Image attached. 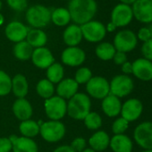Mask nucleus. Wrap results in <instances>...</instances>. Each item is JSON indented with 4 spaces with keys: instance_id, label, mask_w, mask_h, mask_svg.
I'll return each instance as SVG.
<instances>
[{
    "instance_id": "obj_49",
    "label": "nucleus",
    "mask_w": 152,
    "mask_h": 152,
    "mask_svg": "<svg viewBox=\"0 0 152 152\" xmlns=\"http://www.w3.org/2000/svg\"><path fill=\"white\" fill-rule=\"evenodd\" d=\"M83 152H96V151H95V150H93L92 148H85V149H84Z\"/></svg>"
},
{
    "instance_id": "obj_26",
    "label": "nucleus",
    "mask_w": 152,
    "mask_h": 152,
    "mask_svg": "<svg viewBox=\"0 0 152 152\" xmlns=\"http://www.w3.org/2000/svg\"><path fill=\"white\" fill-rule=\"evenodd\" d=\"M26 41L32 48H42L46 45L48 41V37L43 31L39 29H32L29 30L26 37Z\"/></svg>"
},
{
    "instance_id": "obj_33",
    "label": "nucleus",
    "mask_w": 152,
    "mask_h": 152,
    "mask_svg": "<svg viewBox=\"0 0 152 152\" xmlns=\"http://www.w3.org/2000/svg\"><path fill=\"white\" fill-rule=\"evenodd\" d=\"M85 126L90 130H98L102 125L101 116L96 112H90L83 119Z\"/></svg>"
},
{
    "instance_id": "obj_15",
    "label": "nucleus",
    "mask_w": 152,
    "mask_h": 152,
    "mask_svg": "<svg viewBox=\"0 0 152 152\" xmlns=\"http://www.w3.org/2000/svg\"><path fill=\"white\" fill-rule=\"evenodd\" d=\"M132 64V73L143 82L152 80V62L145 58H138Z\"/></svg>"
},
{
    "instance_id": "obj_16",
    "label": "nucleus",
    "mask_w": 152,
    "mask_h": 152,
    "mask_svg": "<svg viewBox=\"0 0 152 152\" xmlns=\"http://www.w3.org/2000/svg\"><path fill=\"white\" fill-rule=\"evenodd\" d=\"M31 60L34 65L40 69H48L55 63V58L51 51L45 47L35 48L32 52Z\"/></svg>"
},
{
    "instance_id": "obj_38",
    "label": "nucleus",
    "mask_w": 152,
    "mask_h": 152,
    "mask_svg": "<svg viewBox=\"0 0 152 152\" xmlns=\"http://www.w3.org/2000/svg\"><path fill=\"white\" fill-rule=\"evenodd\" d=\"M141 54L143 58L152 62V39L143 42L141 46Z\"/></svg>"
},
{
    "instance_id": "obj_45",
    "label": "nucleus",
    "mask_w": 152,
    "mask_h": 152,
    "mask_svg": "<svg viewBox=\"0 0 152 152\" xmlns=\"http://www.w3.org/2000/svg\"><path fill=\"white\" fill-rule=\"evenodd\" d=\"M115 29H116V26L113 23H107V25L106 26V30H107V31H108V32H113V31H115Z\"/></svg>"
},
{
    "instance_id": "obj_28",
    "label": "nucleus",
    "mask_w": 152,
    "mask_h": 152,
    "mask_svg": "<svg viewBox=\"0 0 152 152\" xmlns=\"http://www.w3.org/2000/svg\"><path fill=\"white\" fill-rule=\"evenodd\" d=\"M95 52L99 59L103 61H109L113 59L116 50L113 44L109 42H102L98 45Z\"/></svg>"
},
{
    "instance_id": "obj_4",
    "label": "nucleus",
    "mask_w": 152,
    "mask_h": 152,
    "mask_svg": "<svg viewBox=\"0 0 152 152\" xmlns=\"http://www.w3.org/2000/svg\"><path fill=\"white\" fill-rule=\"evenodd\" d=\"M110 93L117 98H124L128 96L134 88L133 81L128 75L119 74L112 79L109 83Z\"/></svg>"
},
{
    "instance_id": "obj_39",
    "label": "nucleus",
    "mask_w": 152,
    "mask_h": 152,
    "mask_svg": "<svg viewBox=\"0 0 152 152\" xmlns=\"http://www.w3.org/2000/svg\"><path fill=\"white\" fill-rule=\"evenodd\" d=\"M70 146L75 152H83L86 148V140L82 137H77L72 141Z\"/></svg>"
},
{
    "instance_id": "obj_7",
    "label": "nucleus",
    "mask_w": 152,
    "mask_h": 152,
    "mask_svg": "<svg viewBox=\"0 0 152 152\" xmlns=\"http://www.w3.org/2000/svg\"><path fill=\"white\" fill-rule=\"evenodd\" d=\"M45 112L48 118L53 121H59L67 113L65 100L58 96H53L45 101Z\"/></svg>"
},
{
    "instance_id": "obj_5",
    "label": "nucleus",
    "mask_w": 152,
    "mask_h": 152,
    "mask_svg": "<svg viewBox=\"0 0 152 152\" xmlns=\"http://www.w3.org/2000/svg\"><path fill=\"white\" fill-rule=\"evenodd\" d=\"M138 44L136 34L131 30H122L114 38V47L116 51L128 53L132 51Z\"/></svg>"
},
{
    "instance_id": "obj_36",
    "label": "nucleus",
    "mask_w": 152,
    "mask_h": 152,
    "mask_svg": "<svg viewBox=\"0 0 152 152\" xmlns=\"http://www.w3.org/2000/svg\"><path fill=\"white\" fill-rule=\"evenodd\" d=\"M129 122L123 117L117 118L112 124V131L115 134H124V132L128 129Z\"/></svg>"
},
{
    "instance_id": "obj_22",
    "label": "nucleus",
    "mask_w": 152,
    "mask_h": 152,
    "mask_svg": "<svg viewBox=\"0 0 152 152\" xmlns=\"http://www.w3.org/2000/svg\"><path fill=\"white\" fill-rule=\"evenodd\" d=\"M13 112L15 115L23 122V121L29 120L31 117L33 111L30 102L23 98V99H18L17 100L15 101L13 105Z\"/></svg>"
},
{
    "instance_id": "obj_8",
    "label": "nucleus",
    "mask_w": 152,
    "mask_h": 152,
    "mask_svg": "<svg viewBox=\"0 0 152 152\" xmlns=\"http://www.w3.org/2000/svg\"><path fill=\"white\" fill-rule=\"evenodd\" d=\"M83 37L89 42L101 41L107 34L106 26L99 21H90L81 25Z\"/></svg>"
},
{
    "instance_id": "obj_9",
    "label": "nucleus",
    "mask_w": 152,
    "mask_h": 152,
    "mask_svg": "<svg viewBox=\"0 0 152 152\" xmlns=\"http://www.w3.org/2000/svg\"><path fill=\"white\" fill-rule=\"evenodd\" d=\"M133 19V14L132 6L119 3L111 12V23H113L116 28L125 27L131 23Z\"/></svg>"
},
{
    "instance_id": "obj_18",
    "label": "nucleus",
    "mask_w": 152,
    "mask_h": 152,
    "mask_svg": "<svg viewBox=\"0 0 152 152\" xmlns=\"http://www.w3.org/2000/svg\"><path fill=\"white\" fill-rule=\"evenodd\" d=\"M101 107L103 112L108 117H115L121 113L122 103L119 98L112 94H108L102 99Z\"/></svg>"
},
{
    "instance_id": "obj_41",
    "label": "nucleus",
    "mask_w": 152,
    "mask_h": 152,
    "mask_svg": "<svg viewBox=\"0 0 152 152\" xmlns=\"http://www.w3.org/2000/svg\"><path fill=\"white\" fill-rule=\"evenodd\" d=\"M13 149V144L9 138H0V152H10Z\"/></svg>"
},
{
    "instance_id": "obj_34",
    "label": "nucleus",
    "mask_w": 152,
    "mask_h": 152,
    "mask_svg": "<svg viewBox=\"0 0 152 152\" xmlns=\"http://www.w3.org/2000/svg\"><path fill=\"white\" fill-rule=\"evenodd\" d=\"M12 91V79L10 76L0 70V96H7Z\"/></svg>"
},
{
    "instance_id": "obj_13",
    "label": "nucleus",
    "mask_w": 152,
    "mask_h": 152,
    "mask_svg": "<svg viewBox=\"0 0 152 152\" xmlns=\"http://www.w3.org/2000/svg\"><path fill=\"white\" fill-rule=\"evenodd\" d=\"M143 106L138 99H130L126 100L121 108V115L129 123L137 120L142 114Z\"/></svg>"
},
{
    "instance_id": "obj_10",
    "label": "nucleus",
    "mask_w": 152,
    "mask_h": 152,
    "mask_svg": "<svg viewBox=\"0 0 152 152\" xmlns=\"http://www.w3.org/2000/svg\"><path fill=\"white\" fill-rule=\"evenodd\" d=\"M86 84V91L88 94L95 99H103L110 93L109 83L106 78L101 76L92 77Z\"/></svg>"
},
{
    "instance_id": "obj_29",
    "label": "nucleus",
    "mask_w": 152,
    "mask_h": 152,
    "mask_svg": "<svg viewBox=\"0 0 152 152\" xmlns=\"http://www.w3.org/2000/svg\"><path fill=\"white\" fill-rule=\"evenodd\" d=\"M19 130L23 137L32 138V137L37 136L39 133L40 126L35 121L29 119L26 121H23L21 123L19 126Z\"/></svg>"
},
{
    "instance_id": "obj_50",
    "label": "nucleus",
    "mask_w": 152,
    "mask_h": 152,
    "mask_svg": "<svg viewBox=\"0 0 152 152\" xmlns=\"http://www.w3.org/2000/svg\"><path fill=\"white\" fill-rule=\"evenodd\" d=\"M140 152H152V149H144Z\"/></svg>"
},
{
    "instance_id": "obj_43",
    "label": "nucleus",
    "mask_w": 152,
    "mask_h": 152,
    "mask_svg": "<svg viewBox=\"0 0 152 152\" xmlns=\"http://www.w3.org/2000/svg\"><path fill=\"white\" fill-rule=\"evenodd\" d=\"M122 72L125 75L132 73V64L128 61L125 62L124 64H122Z\"/></svg>"
},
{
    "instance_id": "obj_40",
    "label": "nucleus",
    "mask_w": 152,
    "mask_h": 152,
    "mask_svg": "<svg viewBox=\"0 0 152 152\" xmlns=\"http://www.w3.org/2000/svg\"><path fill=\"white\" fill-rule=\"evenodd\" d=\"M136 36H137L138 40H140V41H142V42H146V41H148V39H151L150 32H149V31H148V26H147V27H141V28L138 31Z\"/></svg>"
},
{
    "instance_id": "obj_25",
    "label": "nucleus",
    "mask_w": 152,
    "mask_h": 152,
    "mask_svg": "<svg viewBox=\"0 0 152 152\" xmlns=\"http://www.w3.org/2000/svg\"><path fill=\"white\" fill-rule=\"evenodd\" d=\"M12 144L14 152H38V146L31 138L17 137Z\"/></svg>"
},
{
    "instance_id": "obj_35",
    "label": "nucleus",
    "mask_w": 152,
    "mask_h": 152,
    "mask_svg": "<svg viewBox=\"0 0 152 152\" xmlns=\"http://www.w3.org/2000/svg\"><path fill=\"white\" fill-rule=\"evenodd\" d=\"M91 78H92L91 71L87 67H82L76 72L74 80L78 84H84L87 83Z\"/></svg>"
},
{
    "instance_id": "obj_21",
    "label": "nucleus",
    "mask_w": 152,
    "mask_h": 152,
    "mask_svg": "<svg viewBox=\"0 0 152 152\" xmlns=\"http://www.w3.org/2000/svg\"><path fill=\"white\" fill-rule=\"evenodd\" d=\"M81 26L77 24L69 25L64 31L63 39L64 43L69 47H77L83 39Z\"/></svg>"
},
{
    "instance_id": "obj_47",
    "label": "nucleus",
    "mask_w": 152,
    "mask_h": 152,
    "mask_svg": "<svg viewBox=\"0 0 152 152\" xmlns=\"http://www.w3.org/2000/svg\"><path fill=\"white\" fill-rule=\"evenodd\" d=\"M4 16H3V15L1 14V13H0V26H1L3 23H4Z\"/></svg>"
},
{
    "instance_id": "obj_30",
    "label": "nucleus",
    "mask_w": 152,
    "mask_h": 152,
    "mask_svg": "<svg viewBox=\"0 0 152 152\" xmlns=\"http://www.w3.org/2000/svg\"><path fill=\"white\" fill-rule=\"evenodd\" d=\"M51 21L56 26H65L71 21L70 13L65 8H56L51 12Z\"/></svg>"
},
{
    "instance_id": "obj_19",
    "label": "nucleus",
    "mask_w": 152,
    "mask_h": 152,
    "mask_svg": "<svg viewBox=\"0 0 152 152\" xmlns=\"http://www.w3.org/2000/svg\"><path fill=\"white\" fill-rule=\"evenodd\" d=\"M79 84L75 82L74 79L67 78L63 79L56 88V92L58 94V97L65 99H70L72 97H73L78 91Z\"/></svg>"
},
{
    "instance_id": "obj_51",
    "label": "nucleus",
    "mask_w": 152,
    "mask_h": 152,
    "mask_svg": "<svg viewBox=\"0 0 152 152\" xmlns=\"http://www.w3.org/2000/svg\"><path fill=\"white\" fill-rule=\"evenodd\" d=\"M2 8V3H1V1H0V9Z\"/></svg>"
},
{
    "instance_id": "obj_31",
    "label": "nucleus",
    "mask_w": 152,
    "mask_h": 152,
    "mask_svg": "<svg viewBox=\"0 0 152 152\" xmlns=\"http://www.w3.org/2000/svg\"><path fill=\"white\" fill-rule=\"evenodd\" d=\"M47 77L53 84L59 83L64 79V67L60 64L54 63L48 68Z\"/></svg>"
},
{
    "instance_id": "obj_23",
    "label": "nucleus",
    "mask_w": 152,
    "mask_h": 152,
    "mask_svg": "<svg viewBox=\"0 0 152 152\" xmlns=\"http://www.w3.org/2000/svg\"><path fill=\"white\" fill-rule=\"evenodd\" d=\"M110 142V138L108 134L104 131L96 132L89 140V144L91 148L95 151H103L108 146Z\"/></svg>"
},
{
    "instance_id": "obj_3",
    "label": "nucleus",
    "mask_w": 152,
    "mask_h": 152,
    "mask_svg": "<svg viewBox=\"0 0 152 152\" xmlns=\"http://www.w3.org/2000/svg\"><path fill=\"white\" fill-rule=\"evenodd\" d=\"M28 23L35 29L46 27L51 21V11L41 5L31 7L26 12Z\"/></svg>"
},
{
    "instance_id": "obj_42",
    "label": "nucleus",
    "mask_w": 152,
    "mask_h": 152,
    "mask_svg": "<svg viewBox=\"0 0 152 152\" xmlns=\"http://www.w3.org/2000/svg\"><path fill=\"white\" fill-rule=\"evenodd\" d=\"M114 63L117 65H122L124 64L125 62H127V56L125 53L124 52H120V51H116L114 57H113Z\"/></svg>"
},
{
    "instance_id": "obj_48",
    "label": "nucleus",
    "mask_w": 152,
    "mask_h": 152,
    "mask_svg": "<svg viewBox=\"0 0 152 152\" xmlns=\"http://www.w3.org/2000/svg\"><path fill=\"white\" fill-rule=\"evenodd\" d=\"M148 31H149V32H150V36H151V39H152V23L148 24Z\"/></svg>"
},
{
    "instance_id": "obj_46",
    "label": "nucleus",
    "mask_w": 152,
    "mask_h": 152,
    "mask_svg": "<svg viewBox=\"0 0 152 152\" xmlns=\"http://www.w3.org/2000/svg\"><path fill=\"white\" fill-rule=\"evenodd\" d=\"M136 0H120V3L122 4H125V5H129V6H132Z\"/></svg>"
},
{
    "instance_id": "obj_24",
    "label": "nucleus",
    "mask_w": 152,
    "mask_h": 152,
    "mask_svg": "<svg viewBox=\"0 0 152 152\" xmlns=\"http://www.w3.org/2000/svg\"><path fill=\"white\" fill-rule=\"evenodd\" d=\"M12 91L18 99H23L29 91V84L25 76L16 74L12 79Z\"/></svg>"
},
{
    "instance_id": "obj_1",
    "label": "nucleus",
    "mask_w": 152,
    "mask_h": 152,
    "mask_svg": "<svg viewBox=\"0 0 152 152\" xmlns=\"http://www.w3.org/2000/svg\"><path fill=\"white\" fill-rule=\"evenodd\" d=\"M75 24L83 25L90 21H92L95 16L98 5L95 0H71L68 4V9Z\"/></svg>"
},
{
    "instance_id": "obj_11",
    "label": "nucleus",
    "mask_w": 152,
    "mask_h": 152,
    "mask_svg": "<svg viewBox=\"0 0 152 152\" xmlns=\"http://www.w3.org/2000/svg\"><path fill=\"white\" fill-rule=\"evenodd\" d=\"M135 142L143 149H152V122H143L133 132Z\"/></svg>"
},
{
    "instance_id": "obj_17",
    "label": "nucleus",
    "mask_w": 152,
    "mask_h": 152,
    "mask_svg": "<svg viewBox=\"0 0 152 152\" xmlns=\"http://www.w3.org/2000/svg\"><path fill=\"white\" fill-rule=\"evenodd\" d=\"M29 29L20 22H11L5 30L7 38L15 43L23 41L28 34Z\"/></svg>"
},
{
    "instance_id": "obj_2",
    "label": "nucleus",
    "mask_w": 152,
    "mask_h": 152,
    "mask_svg": "<svg viewBox=\"0 0 152 152\" xmlns=\"http://www.w3.org/2000/svg\"><path fill=\"white\" fill-rule=\"evenodd\" d=\"M91 102L84 93H76L67 103V114L75 120H83L91 112Z\"/></svg>"
},
{
    "instance_id": "obj_14",
    "label": "nucleus",
    "mask_w": 152,
    "mask_h": 152,
    "mask_svg": "<svg viewBox=\"0 0 152 152\" xmlns=\"http://www.w3.org/2000/svg\"><path fill=\"white\" fill-rule=\"evenodd\" d=\"M86 58L85 52L78 47H69L65 48L61 56L63 63L68 66H79Z\"/></svg>"
},
{
    "instance_id": "obj_37",
    "label": "nucleus",
    "mask_w": 152,
    "mask_h": 152,
    "mask_svg": "<svg viewBox=\"0 0 152 152\" xmlns=\"http://www.w3.org/2000/svg\"><path fill=\"white\" fill-rule=\"evenodd\" d=\"M8 6L15 11H23L27 7V0H7Z\"/></svg>"
},
{
    "instance_id": "obj_6",
    "label": "nucleus",
    "mask_w": 152,
    "mask_h": 152,
    "mask_svg": "<svg viewBox=\"0 0 152 152\" xmlns=\"http://www.w3.org/2000/svg\"><path fill=\"white\" fill-rule=\"evenodd\" d=\"M41 137L48 142H56L63 139L65 134V126L59 121H48L40 126Z\"/></svg>"
},
{
    "instance_id": "obj_27",
    "label": "nucleus",
    "mask_w": 152,
    "mask_h": 152,
    "mask_svg": "<svg viewBox=\"0 0 152 152\" xmlns=\"http://www.w3.org/2000/svg\"><path fill=\"white\" fill-rule=\"evenodd\" d=\"M33 48L26 41H21L15 45L14 47V55L15 56L22 61H26L31 58Z\"/></svg>"
},
{
    "instance_id": "obj_32",
    "label": "nucleus",
    "mask_w": 152,
    "mask_h": 152,
    "mask_svg": "<svg viewBox=\"0 0 152 152\" xmlns=\"http://www.w3.org/2000/svg\"><path fill=\"white\" fill-rule=\"evenodd\" d=\"M36 91H37V93L41 98L48 99L53 97L55 88H54V84L51 82H49L48 79H43L38 83Z\"/></svg>"
},
{
    "instance_id": "obj_44",
    "label": "nucleus",
    "mask_w": 152,
    "mask_h": 152,
    "mask_svg": "<svg viewBox=\"0 0 152 152\" xmlns=\"http://www.w3.org/2000/svg\"><path fill=\"white\" fill-rule=\"evenodd\" d=\"M54 152H75L72 148L71 146H68V145H64V146H60L58 148H56Z\"/></svg>"
},
{
    "instance_id": "obj_12",
    "label": "nucleus",
    "mask_w": 152,
    "mask_h": 152,
    "mask_svg": "<svg viewBox=\"0 0 152 152\" xmlns=\"http://www.w3.org/2000/svg\"><path fill=\"white\" fill-rule=\"evenodd\" d=\"M132 9L133 18L138 22L144 24L152 23V0H136Z\"/></svg>"
},
{
    "instance_id": "obj_20",
    "label": "nucleus",
    "mask_w": 152,
    "mask_h": 152,
    "mask_svg": "<svg viewBox=\"0 0 152 152\" xmlns=\"http://www.w3.org/2000/svg\"><path fill=\"white\" fill-rule=\"evenodd\" d=\"M109 146L114 152H132V141L124 134H115L110 139Z\"/></svg>"
}]
</instances>
